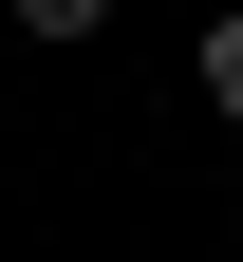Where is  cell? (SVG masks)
<instances>
[{
    "label": "cell",
    "mask_w": 243,
    "mask_h": 262,
    "mask_svg": "<svg viewBox=\"0 0 243 262\" xmlns=\"http://www.w3.org/2000/svg\"><path fill=\"white\" fill-rule=\"evenodd\" d=\"M187 75H206V113L243 131V0H225V19H206V56H187Z\"/></svg>",
    "instance_id": "1"
},
{
    "label": "cell",
    "mask_w": 243,
    "mask_h": 262,
    "mask_svg": "<svg viewBox=\"0 0 243 262\" xmlns=\"http://www.w3.org/2000/svg\"><path fill=\"white\" fill-rule=\"evenodd\" d=\"M0 19H19V38H56V56H75L94 19H113V0H0Z\"/></svg>",
    "instance_id": "2"
}]
</instances>
